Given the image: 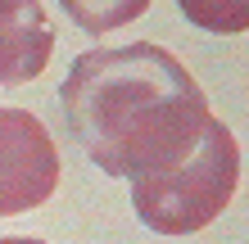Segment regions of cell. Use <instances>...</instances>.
<instances>
[{"label":"cell","mask_w":249,"mask_h":244,"mask_svg":"<svg viewBox=\"0 0 249 244\" xmlns=\"http://www.w3.org/2000/svg\"><path fill=\"white\" fill-rule=\"evenodd\" d=\"M64 14L72 23L82 27V32H118V27L136 23L145 9H150V0H59Z\"/></svg>","instance_id":"5"},{"label":"cell","mask_w":249,"mask_h":244,"mask_svg":"<svg viewBox=\"0 0 249 244\" xmlns=\"http://www.w3.org/2000/svg\"><path fill=\"white\" fill-rule=\"evenodd\" d=\"M54 27L41 0H0V86H23L46 73Z\"/></svg>","instance_id":"4"},{"label":"cell","mask_w":249,"mask_h":244,"mask_svg":"<svg viewBox=\"0 0 249 244\" xmlns=\"http://www.w3.org/2000/svg\"><path fill=\"white\" fill-rule=\"evenodd\" d=\"M59 185V149L46 122L27 109L0 104V217L41 208Z\"/></svg>","instance_id":"3"},{"label":"cell","mask_w":249,"mask_h":244,"mask_svg":"<svg viewBox=\"0 0 249 244\" xmlns=\"http://www.w3.org/2000/svg\"><path fill=\"white\" fill-rule=\"evenodd\" d=\"M0 244H46V240H32V235H0Z\"/></svg>","instance_id":"7"},{"label":"cell","mask_w":249,"mask_h":244,"mask_svg":"<svg viewBox=\"0 0 249 244\" xmlns=\"http://www.w3.org/2000/svg\"><path fill=\"white\" fill-rule=\"evenodd\" d=\"M236 185H240V145L227 122L209 118L186 163L131 181V208L154 235H195L209 222H217V212H227V204L236 199Z\"/></svg>","instance_id":"2"},{"label":"cell","mask_w":249,"mask_h":244,"mask_svg":"<svg viewBox=\"0 0 249 244\" xmlns=\"http://www.w3.org/2000/svg\"><path fill=\"white\" fill-rule=\"evenodd\" d=\"M59 104L86 159L131 181L186 163L213 118L190 68L150 41L77 54Z\"/></svg>","instance_id":"1"},{"label":"cell","mask_w":249,"mask_h":244,"mask_svg":"<svg viewBox=\"0 0 249 244\" xmlns=\"http://www.w3.org/2000/svg\"><path fill=\"white\" fill-rule=\"evenodd\" d=\"M177 5L199 32H217V36L249 32V0H177Z\"/></svg>","instance_id":"6"}]
</instances>
